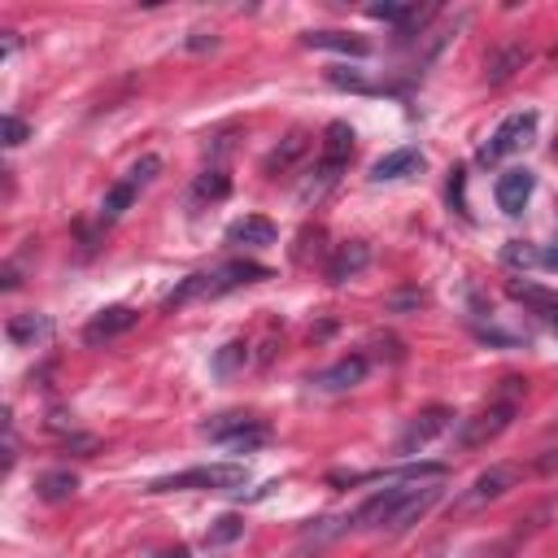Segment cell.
<instances>
[{"label":"cell","mask_w":558,"mask_h":558,"mask_svg":"<svg viewBox=\"0 0 558 558\" xmlns=\"http://www.w3.org/2000/svg\"><path fill=\"white\" fill-rule=\"evenodd\" d=\"M135 310L131 305H105L100 314H92V323L83 327V340L87 344H105V340H113V336H122V331H131L135 327Z\"/></svg>","instance_id":"11"},{"label":"cell","mask_w":558,"mask_h":558,"mask_svg":"<svg viewBox=\"0 0 558 558\" xmlns=\"http://www.w3.org/2000/svg\"><path fill=\"white\" fill-rule=\"evenodd\" d=\"M371 17H379V22H401V26H410V22H423L427 13H423L418 4H371Z\"/></svg>","instance_id":"22"},{"label":"cell","mask_w":558,"mask_h":558,"mask_svg":"<svg viewBox=\"0 0 558 558\" xmlns=\"http://www.w3.org/2000/svg\"><path fill=\"white\" fill-rule=\"evenodd\" d=\"M349 153H353V126H349V122H331V126L323 131L318 166H314L310 179L301 183V201H318V196L340 179V170L349 166Z\"/></svg>","instance_id":"2"},{"label":"cell","mask_w":558,"mask_h":558,"mask_svg":"<svg viewBox=\"0 0 558 558\" xmlns=\"http://www.w3.org/2000/svg\"><path fill=\"white\" fill-rule=\"evenodd\" d=\"M532 135H536V113H532V109L510 113V118H506V122L484 140L480 161H484V166H493V161H501V157H510V153L527 148V144H532Z\"/></svg>","instance_id":"6"},{"label":"cell","mask_w":558,"mask_h":558,"mask_svg":"<svg viewBox=\"0 0 558 558\" xmlns=\"http://www.w3.org/2000/svg\"><path fill=\"white\" fill-rule=\"evenodd\" d=\"M301 44L305 48H323V52H344V57H366L371 52V44L349 35V31H305Z\"/></svg>","instance_id":"14"},{"label":"cell","mask_w":558,"mask_h":558,"mask_svg":"<svg viewBox=\"0 0 558 558\" xmlns=\"http://www.w3.org/2000/svg\"><path fill=\"white\" fill-rule=\"evenodd\" d=\"M510 418H514V401H493L488 410L462 418V427H458V445H462V449H480V445L497 440V436L510 427Z\"/></svg>","instance_id":"8"},{"label":"cell","mask_w":558,"mask_h":558,"mask_svg":"<svg viewBox=\"0 0 558 558\" xmlns=\"http://www.w3.org/2000/svg\"><path fill=\"white\" fill-rule=\"evenodd\" d=\"M510 292H514L519 301H527V305L545 310V318H554V323H558V292H545V288H532V283H510Z\"/></svg>","instance_id":"21"},{"label":"cell","mask_w":558,"mask_h":558,"mask_svg":"<svg viewBox=\"0 0 558 558\" xmlns=\"http://www.w3.org/2000/svg\"><path fill=\"white\" fill-rule=\"evenodd\" d=\"M227 244H248V248H262V244H275V222L262 218V214H244L227 227Z\"/></svg>","instance_id":"15"},{"label":"cell","mask_w":558,"mask_h":558,"mask_svg":"<svg viewBox=\"0 0 558 558\" xmlns=\"http://www.w3.org/2000/svg\"><path fill=\"white\" fill-rule=\"evenodd\" d=\"M423 170V153L418 148H392V153H384L375 166H371V179L375 183H392V179H410V174H418Z\"/></svg>","instance_id":"12"},{"label":"cell","mask_w":558,"mask_h":558,"mask_svg":"<svg viewBox=\"0 0 558 558\" xmlns=\"http://www.w3.org/2000/svg\"><path fill=\"white\" fill-rule=\"evenodd\" d=\"M248 362V344L244 340H231V344H222L218 353H214V371L218 375H231L235 366H244Z\"/></svg>","instance_id":"24"},{"label":"cell","mask_w":558,"mask_h":558,"mask_svg":"<svg viewBox=\"0 0 558 558\" xmlns=\"http://www.w3.org/2000/svg\"><path fill=\"white\" fill-rule=\"evenodd\" d=\"M523 61H527V48H523V44H506V48H497V52L488 57V83H506Z\"/></svg>","instance_id":"19"},{"label":"cell","mask_w":558,"mask_h":558,"mask_svg":"<svg viewBox=\"0 0 558 558\" xmlns=\"http://www.w3.org/2000/svg\"><path fill=\"white\" fill-rule=\"evenodd\" d=\"M231 192V179L222 174V170H205L201 179H196V201H222Z\"/></svg>","instance_id":"23"},{"label":"cell","mask_w":558,"mask_h":558,"mask_svg":"<svg viewBox=\"0 0 558 558\" xmlns=\"http://www.w3.org/2000/svg\"><path fill=\"white\" fill-rule=\"evenodd\" d=\"M301 153H305V131H288V135H283V144L266 153L262 170H266V174H283V170H288V166H292Z\"/></svg>","instance_id":"18"},{"label":"cell","mask_w":558,"mask_h":558,"mask_svg":"<svg viewBox=\"0 0 558 558\" xmlns=\"http://www.w3.org/2000/svg\"><path fill=\"white\" fill-rule=\"evenodd\" d=\"M187 44H192V48H205V44H214V35H205V31H196V35L187 39Z\"/></svg>","instance_id":"27"},{"label":"cell","mask_w":558,"mask_h":558,"mask_svg":"<svg viewBox=\"0 0 558 558\" xmlns=\"http://www.w3.org/2000/svg\"><path fill=\"white\" fill-rule=\"evenodd\" d=\"M48 336H52V323H48L44 314H13V318H9V340L22 344V349L44 344Z\"/></svg>","instance_id":"17"},{"label":"cell","mask_w":558,"mask_h":558,"mask_svg":"<svg viewBox=\"0 0 558 558\" xmlns=\"http://www.w3.org/2000/svg\"><path fill=\"white\" fill-rule=\"evenodd\" d=\"M519 480H523V466H519V462H493L488 471H480V475L453 497V514H471V510H480V506L506 497Z\"/></svg>","instance_id":"4"},{"label":"cell","mask_w":558,"mask_h":558,"mask_svg":"<svg viewBox=\"0 0 558 558\" xmlns=\"http://www.w3.org/2000/svg\"><path fill=\"white\" fill-rule=\"evenodd\" d=\"M532 187H536V174L532 170H501L497 174V187H493V196H497V209L501 214H523V205H527V196H532Z\"/></svg>","instance_id":"10"},{"label":"cell","mask_w":558,"mask_h":558,"mask_svg":"<svg viewBox=\"0 0 558 558\" xmlns=\"http://www.w3.org/2000/svg\"><path fill=\"white\" fill-rule=\"evenodd\" d=\"M74 488H78V475H74V471H48V475H39V484H35V493H39L44 501H65V497H74Z\"/></svg>","instance_id":"20"},{"label":"cell","mask_w":558,"mask_h":558,"mask_svg":"<svg viewBox=\"0 0 558 558\" xmlns=\"http://www.w3.org/2000/svg\"><path fill=\"white\" fill-rule=\"evenodd\" d=\"M201 436L222 445V449H231V453H248V449L270 440V427L262 418H253V414H218V418L201 423Z\"/></svg>","instance_id":"5"},{"label":"cell","mask_w":558,"mask_h":558,"mask_svg":"<svg viewBox=\"0 0 558 558\" xmlns=\"http://www.w3.org/2000/svg\"><path fill=\"white\" fill-rule=\"evenodd\" d=\"M366 262H371V248H366L362 240H349V244H340V248L331 253V262H327V279H331V283H344V279H353Z\"/></svg>","instance_id":"16"},{"label":"cell","mask_w":558,"mask_h":558,"mask_svg":"<svg viewBox=\"0 0 558 558\" xmlns=\"http://www.w3.org/2000/svg\"><path fill=\"white\" fill-rule=\"evenodd\" d=\"M26 135H31V126H26L22 118H13V113H9V118H4V144H9V148H17Z\"/></svg>","instance_id":"26"},{"label":"cell","mask_w":558,"mask_h":558,"mask_svg":"<svg viewBox=\"0 0 558 558\" xmlns=\"http://www.w3.org/2000/svg\"><path fill=\"white\" fill-rule=\"evenodd\" d=\"M266 275H270V270H266L262 262H248V257H240V262H222L218 270L187 275V279L166 296V310H179V305H187V301H205V296H222V292L244 288V283H257V279H266Z\"/></svg>","instance_id":"1"},{"label":"cell","mask_w":558,"mask_h":558,"mask_svg":"<svg viewBox=\"0 0 558 558\" xmlns=\"http://www.w3.org/2000/svg\"><path fill=\"white\" fill-rule=\"evenodd\" d=\"M362 375H366V357H340V362H331L327 371H318L310 384L314 388H323V392H340V388H353V384H362Z\"/></svg>","instance_id":"13"},{"label":"cell","mask_w":558,"mask_h":558,"mask_svg":"<svg viewBox=\"0 0 558 558\" xmlns=\"http://www.w3.org/2000/svg\"><path fill=\"white\" fill-rule=\"evenodd\" d=\"M554 153H558V148H554Z\"/></svg>","instance_id":"28"},{"label":"cell","mask_w":558,"mask_h":558,"mask_svg":"<svg viewBox=\"0 0 558 558\" xmlns=\"http://www.w3.org/2000/svg\"><path fill=\"white\" fill-rule=\"evenodd\" d=\"M240 532H244V523H240L235 514H222V519H218V523L205 532V545H227V541H235Z\"/></svg>","instance_id":"25"},{"label":"cell","mask_w":558,"mask_h":558,"mask_svg":"<svg viewBox=\"0 0 558 558\" xmlns=\"http://www.w3.org/2000/svg\"><path fill=\"white\" fill-rule=\"evenodd\" d=\"M244 480H248V466H244V462H209V466H187V471H179V475L153 480V493H174V488L227 493V488H240Z\"/></svg>","instance_id":"3"},{"label":"cell","mask_w":558,"mask_h":558,"mask_svg":"<svg viewBox=\"0 0 558 558\" xmlns=\"http://www.w3.org/2000/svg\"><path fill=\"white\" fill-rule=\"evenodd\" d=\"M157 170H161V161H157V157H140V161L126 170V179H118V183L105 192V201H100V222H118V218L131 209V201L140 196V187H144Z\"/></svg>","instance_id":"7"},{"label":"cell","mask_w":558,"mask_h":558,"mask_svg":"<svg viewBox=\"0 0 558 558\" xmlns=\"http://www.w3.org/2000/svg\"><path fill=\"white\" fill-rule=\"evenodd\" d=\"M449 423H453V410H449V405H427V410H418V414L405 423V432L397 436V453H418V449L432 445Z\"/></svg>","instance_id":"9"}]
</instances>
